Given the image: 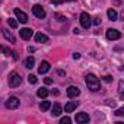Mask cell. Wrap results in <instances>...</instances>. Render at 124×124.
Here are the masks:
<instances>
[{
	"instance_id": "1",
	"label": "cell",
	"mask_w": 124,
	"mask_h": 124,
	"mask_svg": "<svg viewBox=\"0 0 124 124\" xmlns=\"http://www.w3.org/2000/svg\"><path fill=\"white\" fill-rule=\"evenodd\" d=\"M85 82H86L88 88H89L92 92H96V91H99V88H101L99 79H98L95 75H92V73H88V75L85 76Z\"/></svg>"
},
{
	"instance_id": "2",
	"label": "cell",
	"mask_w": 124,
	"mask_h": 124,
	"mask_svg": "<svg viewBox=\"0 0 124 124\" xmlns=\"http://www.w3.org/2000/svg\"><path fill=\"white\" fill-rule=\"evenodd\" d=\"M8 82H9V86H10V88H16V86H19L21 82H22L21 75H19L18 72H12V73L9 75V78H8Z\"/></svg>"
},
{
	"instance_id": "3",
	"label": "cell",
	"mask_w": 124,
	"mask_h": 124,
	"mask_svg": "<svg viewBox=\"0 0 124 124\" xmlns=\"http://www.w3.org/2000/svg\"><path fill=\"white\" fill-rule=\"evenodd\" d=\"M80 25H82V28H85V29H89V28H91L92 21H91L89 13H86V12H82V13H80Z\"/></svg>"
},
{
	"instance_id": "4",
	"label": "cell",
	"mask_w": 124,
	"mask_h": 124,
	"mask_svg": "<svg viewBox=\"0 0 124 124\" xmlns=\"http://www.w3.org/2000/svg\"><path fill=\"white\" fill-rule=\"evenodd\" d=\"M32 13H34V16H37L38 19H44V18H45V10L42 9L41 5H34V6H32Z\"/></svg>"
},
{
	"instance_id": "5",
	"label": "cell",
	"mask_w": 124,
	"mask_h": 124,
	"mask_svg": "<svg viewBox=\"0 0 124 124\" xmlns=\"http://www.w3.org/2000/svg\"><path fill=\"white\" fill-rule=\"evenodd\" d=\"M21 105V101H19V98H16V96H10L8 101H6V108L8 109H15V108H18Z\"/></svg>"
},
{
	"instance_id": "6",
	"label": "cell",
	"mask_w": 124,
	"mask_h": 124,
	"mask_svg": "<svg viewBox=\"0 0 124 124\" xmlns=\"http://www.w3.org/2000/svg\"><path fill=\"white\" fill-rule=\"evenodd\" d=\"M107 38L111 39V41L120 39V38H121V32H120L118 29H107Z\"/></svg>"
},
{
	"instance_id": "7",
	"label": "cell",
	"mask_w": 124,
	"mask_h": 124,
	"mask_svg": "<svg viewBox=\"0 0 124 124\" xmlns=\"http://www.w3.org/2000/svg\"><path fill=\"white\" fill-rule=\"evenodd\" d=\"M13 13H15V16L18 18L19 22H22V23H26V22H28V15H26L25 12H22L21 9H15Z\"/></svg>"
},
{
	"instance_id": "8",
	"label": "cell",
	"mask_w": 124,
	"mask_h": 124,
	"mask_svg": "<svg viewBox=\"0 0 124 124\" xmlns=\"http://www.w3.org/2000/svg\"><path fill=\"white\" fill-rule=\"evenodd\" d=\"M19 35L22 39H31V37L34 35V31L31 28H22V29H19Z\"/></svg>"
},
{
	"instance_id": "9",
	"label": "cell",
	"mask_w": 124,
	"mask_h": 124,
	"mask_svg": "<svg viewBox=\"0 0 124 124\" xmlns=\"http://www.w3.org/2000/svg\"><path fill=\"white\" fill-rule=\"evenodd\" d=\"M67 95H69L70 98H76V96L80 95V89H79L78 86H69V89H67Z\"/></svg>"
},
{
	"instance_id": "10",
	"label": "cell",
	"mask_w": 124,
	"mask_h": 124,
	"mask_svg": "<svg viewBox=\"0 0 124 124\" xmlns=\"http://www.w3.org/2000/svg\"><path fill=\"white\" fill-rule=\"evenodd\" d=\"M61 112H63V108H61V105H60L58 102H55V104L53 105V108H51V114H53L54 117H58Z\"/></svg>"
},
{
	"instance_id": "11",
	"label": "cell",
	"mask_w": 124,
	"mask_h": 124,
	"mask_svg": "<svg viewBox=\"0 0 124 124\" xmlns=\"http://www.w3.org/2000/svg\"><path fill=\"white\" fill-rule=\"evenodd\" d=\"M48 70H50V63H48V61H41V64H39V67H38V73L44 75V73H47Z\"/></svg>"
},
{
	"instance_id": "12",
	"label": "cell",
	"mask_w": 124,
	"mask_h": 124,
	"mask_svg": "<svg viewBox=\"0 0 124 124\" xmlns=\"http://www.w3.org/2000/svg\"><path fill=\"white\" fill-rule=\"evenodd\" d=\"M75 120H76L78 123H88V121H89V115H88L86 112H79Z\"/></svg>"
},
{
	"instance_id": "13",
	"label": "cell",
	"mask_w": 124,
	"mask_h": 124,
	"mask_svg": "<svg viewBox=\"0 0 124 124\" xmlns=\"http://www.w3.org/2000/svg\"><path fill=\"white\" fill-rule=\"evenodd\" d=\"M76 108H78V102H75V101H70V102H67V104H66V107H64L66 112H73Z\"/></svg>"
},
{
	"instance_id": "14",
	"label": "cell",
	"mask_w": 124,
	"mask_h": 124,
	"mask_svg": "<svg viewBox=\"0 0 124 124\" xmlns=\"http://www.w3.org/2000/svg\"><path fill=\"white\" fill-rule=\"evenodd\" d=\"M35 41L37 42H48V37L42 32H38V34H35Z\"/></svg>"
},
{
	"instance_id": "15",
	"label": "cell",
	"mask_w": 124,
	"mask_h": 124,
	"mask_svg": "<svg viewBox=\"0 0 124 124\" xmlns=\"http://www.w3.org/2000/svg\"><path fill=\"white\" fill-rule=\"evenodd\" d=\"M34 64H35V58H34V57H28V58L25 60V67L32 69V67H34Z\"/></svg>"
},
{
	"instance_id": "16",
	"label": "cell",
	"mask_w": 124,
	"mask_h": 124,
	"mask_svg": "<svg viewBox=\"0 0 124 124\" xmlns=\"http://www.w3.org/2000/svg\"><path fill=\"white\" fill-rule=\"evenodd\" d=\"M2 32H3V37H5L6 39H9L10 42H15V37H13V35H12L8 29H2Z\"/></svg>"
},
{
	"instance_id": "17",
	"label": "cell",
	"mask_w": 124,
	"mask_h": 124,
	"mask_svg": "<svg viewBox=\"0 0 124 124\" xmlns=\"http://www.w3.org/2000/svg\"><path fill=\"white\" fill-rule=\"evenodd\" d=\"M107 15H108V18H109L111 21H117V18H118V15H117V12H115L114 9H109V10L107 12Z\"/></svg>"
},
{
	"instance_id": "18",
	"label": "cell",
	"mask_w": 124,
	"mask_h": 124,
	"mask_svg": "<svg viewBox=\"0 0 124 124\" xmlns=\"http://www.w3.org/2000/svg\"><path fill=\"white\" fill-rule=\"evenodd\" d=\"M37 95H38L39 98H47V96H48V91H47L45 88H41V89H38Z\"/></svg>"
},
{
	"instance_id": "19",
	"label": "cell",
	"mask_w": 124,
	"mask_h": 124,
	"mask_svg": "<svg viewBox=\"0 0 124 124\" xmlns=\"http://www.w3.org/2000/svg\"><path fill=\"white\" fill-rule=\"evenodd\" d=\"M50 107H51L50 101H44V102H41V104H39V108H41V111H47Z\"/></svg>"
},
{
	"instance_id": "20",
	"label": "cell",
	"mask_w": 124,
	"mask_h": 124,
	"mask_svg": "<svg viewBox=\"0 0 124 124\" xmlns=\"http://www.w3.org/2000/svg\"><path fill=\"white\" fill-rule=\"evenodd\" d=\"M8 23H9V26L13 28V29L18 28V21H16V19H8Z\"/></svg>"
},
{
	"instance_id": "21",
	"label": "cell",
	"mask_w": 124,
	"mask_h": 124,
	"mask_svg": "<svg viewBox=\"0 0 124 124\" xmlns=\"http://www.w3.org/2000/svg\"><path fill=\"white\" fill-rule=\"evenodd\" d=\"M0 51H3V53H5V55H10V54H13V51H12L10 48H6V47H2V45H0Z\"/></svg>"
},
{
	"instance_id": "22",
	"label": "cell",
	"mask_w": 124,
	"mask_h": 124,
	"mask_svg": "<svg viewBox=\"0 0 124 124\" xmlns=\"http://www.w3.org/2000/svg\"><path fill=\"white\" fill-rule=\"evenodd\" d=\"M28 82H29V83H32V85H35V83L38 82V79H37V76H35V75H29V76H28Z\"/></svg>"
},
{
	"instance_id": "23",
	"label": "cell",
	"mask_w": 124,
	"mask_h": 124,
	"mask_svg": "<svg viewBox=\"0 0 124 124\" xmlns=\"http://www.w3.org/2000/svg\"><path fill=\"white\" fill-rule=\"evenodd\" d=\"M60 123H61V124H70V123H72V120H70L69 117H63V118L60 120Z\"/></svg>"
},
{
	"instance_id": "24",
	"label": "cell",
	"mask_w": 124,
	"mask_h": 124,
	"mask_svg": "<svg viewBox=\"0 0 124 124\" xmlns=\"http://www.w3.org/2000/svg\"><path fill=\"white\" fill-rule=\"evenodd\" d=\"M115 115H118V117H121V115H124V109H123V108H118V109L115 111Z\"/></svg>"
},
{
	"instance_id": "25",
	"label": "cell",
	"mask_w": 124,
	"mask_h": 124,
	"mask_svg": "<svg viewBox=\"0 0 124 124\" xmlns=\"http://www.w3.org/2000/svg\"><path fill=\"white\" fill-rule=\"evenodd\" d=\"M63 2H66V0H51L53 5H60V3H63Z\"/></svg>"
},
{
	"instance_id": "26",
	"label": "cell",
	"mask_w": 124,
	"mask_h": 124,
	"mask_svg": "<svg viewBox=\"0 0 124 124\" xmlns=\"http://www.w3.org/2000/svg\"><path fill=\"white\" fill-rule=\"evenodd\" d=\"M118 92L123 95V80H120V83H118Z\"/></svg>"
},
{
	"instance_id": "27",
	"label": "cell",
	"mask_w": 124,
	"mask_h": 124,
	"mask_svg": "<svg viewBox=\"0 0 124 124\" xmlns=\"http://www.w3.org/2000/svg\"><path fill=\"white\" fill-rule=\"evenodd\" d=\"M104 80H105V82H112V78H111L109 75H107V76L104 78Z\"/></svg>"
},
{
	"instance_id": "28",
	"label": "cell",
	"mask_w": 124,
	"mask_h": 124,
	"mask_svg": "<svg viewBox=\"0 0 124 124\" xmlns=\"http://www.w3.org/2000/svg\"><path fill=\"white\" fill-rule=\"evenodd\" d=\"M44 82H45V85H51V83H53V79H50V78H47V79H45Z\"/></svg>"
},
{
	"instance_id": "29",
	"label": "cell",
	"mask_w": 124,
	"mask_h": 124,
	"mask_svg": "<svg viewBox=\"0 0 124 124\" xmlns=\"http://www.w3.org/2000/svg\"><path fill=\"white\" fill-rule=\"evenodd\" d=\"M93 23H95V25H99V23H101V19H99V18H95V19H93Z\"/></svg>"
},
{
	"instance_id": "30",
	"label": "cell",
	"mask_w": 124,
	"mask_h": 124,
	"mask_svg": "<svg viewBox=\"0 0 124 124\" xmlns=\"http://www.w3.org/2000/svg\"><path fill=\"white\" fill-rule=\"evenodd\" d=\"M73 58H75V60H79V58H80V54H79V53H75V54H73Z\"/></svg>"
},
{
	"instance_id": "31",
	"label": "cell",
	"mask_w": 124,
	"mask_h": 124,
	"mask_svg": "<svg viewBox=\"0 0 124 124\" xmlns=\"http://www.w3.org/2000/svg\"><path fill=\"white\" fill-rule=\"evenodd\" d=\"M34 51H35L34 47H28V53H34Z\"/></svg>"
}]
</instances>
